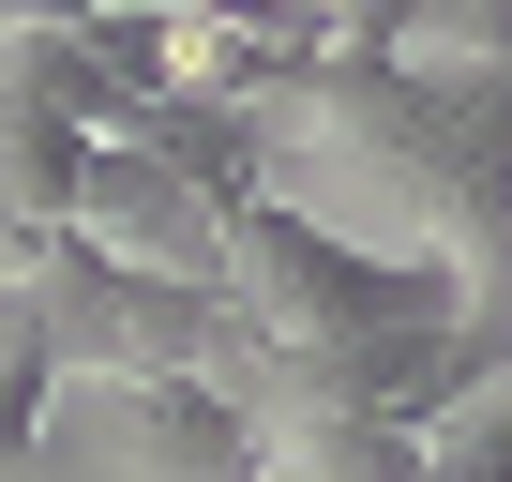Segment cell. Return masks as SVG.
I'll use <instances>...</instances> for the list:
<instances>
[{
  "mask_svg": "<svg viewBox=\"0 0 512 482\" xmlns=\"http://www.w3.org/2000/svg\"><path fill=\"white\" fill-rule=\"evenodd\" d=\"M46 482H256V407L226 377H61Z\"/></svg>",
  "mask_w": 512,
  "mask_h": 482,
  "instance_id": "6da1fadb",
  "label": "cell"
},
{
  "mask_svg": "<svg viewBox=\"0 0 512 482\" xmlns=\"http://www.w3.org/2000/svg\"><path fill=\"white\" fill-rule=\"evenodd\" d=\"M136 61H151L166 106H226V121H256V106H287L302 76L347 61V0H181V16L136 31Z\"/></svg>",
  "mask_w": 512,
  "mask_h": 482,
  "instance_id": "7a4b0ae2",
  "label": "cell"
},
{
  "mask_svg": "<svg viewBox=\"0 0 512 482\" xmlns=\"http://www.w3.org/2000/svg\"><path fill=\"white\" fill-rule=\"evenodd\" d=\"M226 226L241 211L211 181H181L166 151H136V136H91V166L61 196V241H76V257H106L136 287H196V302H226Z\"/></svg>",
  "mask_w": 512,
  "mask_h": 482,
  "instance_id": "3957f363",
  "label": "cell"
},
{
  "mask_svg": "<svg viewBox=\"0 0 512 482\" xmlns=\"http://www.w3.org/2000/svg\"><path fill=\"white\" fill-rule=\"evenodd\" d=\"M422 482H512V362L467 377V392L422 422Z\"/></svg>",
  "mask_w": 512,
  "mask_h": 482,
  "instance_id": "277c9868",
  "label": "cell"
}]
</instances>
